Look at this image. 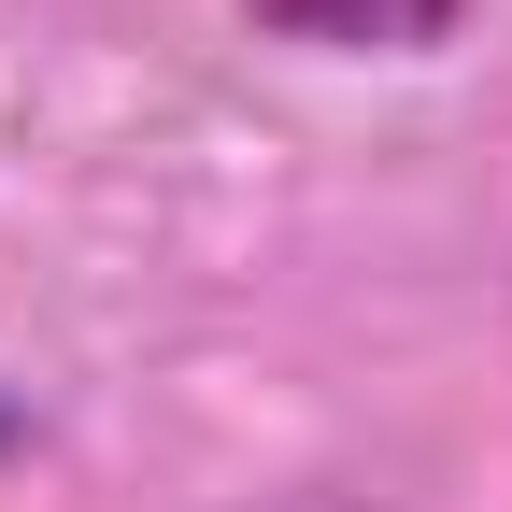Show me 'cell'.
Wrapping results in <instances>:
<instances>
[{
	"mask_svg": "<svg viewBox=\"0 0 512 512\" xmlns=\"http://www.w3.org/2000/svg\"><path fill=\"white\" fill-rule=\"evenodd\" d=\"M0 456H15V399H0Z\"/></svg>",
	"mask_w": 512,
	"mask_h": 512,
	"instance_id": "7a4b0ae2",
	"label": "cell"
},
{
	"mask_svg": "<svg viewBox=\"0 0 512 512\" xmlns=\"http://www.w3.org/2000/svg\"><path fill=\"white\" fill-rule=\"evenodd\" d=\"M242 15L313 57H441L470 29V0H242Z\"/></svg>",
	"mask_w": 512,
	"mask_h": 512,
	"instance_id": "6da1fadb",
	"label": "cell"
}]
</instances>
